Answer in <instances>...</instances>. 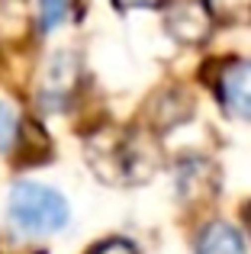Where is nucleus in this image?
<instances>
[{"label":"nucleus","instance_id":"13","mask_svg":"<svg viewBox=\"0 0 251 254\" xmlns=\"http://www.w3.org/2000/svg\"><path fill=\"white\" fill-rule=\"evenodd\" d=\"M116 6H120V10H151V6H161L164 0H113Z\"/></svg>","mask_w":251,"mask_h":254},{"label":"nucleus","instance_id":"3","mask_svg":"<svg viewBox=\"0 0 251 254\" xmlns=\"http://www.w3.org/2000/svg\"><path fill=\"white\" fill-rule=\"evenodd\" d=\"M74 87H77V58L62 49L45 64V74L39 81V103L45 110H62L71 100Z\"/></svg>","mask_w":251,"mask_h":254},{"label":"nucleus","instance_id":"5","mask_svg":"<svg viewBox=\"0 0 251 254\" xmlns=\"http://www.w3.org/2000/svg\"><path fill=\"white\" fill-rule=\"evenodd\" d=\"M219 103L235 119H251V62H235L219 74Z\"/></svg>","mask_w":251,"mask_h":254},{"label":"nucleus","instance_id":"9","mask_svg":"<svg viewBox=\"0 0 251 254\" xmlns=\"http://www.w3.org/2000/svg\"><path fill=\"white\" fill-rule=\"evenodd\" d=\"M209 19L222 26H242L251 19V0H203Z\"/></svg>","mask_w":251,"mask_h":254},{"label":"nucleus","instance_id":"14","mask_svg":"<svg viewBox=\"0 0 251 254\" xmlns=\"http://www.w3.org/2000/svg\"><path fill=\"white\" fill-rule=\"evenodd\" d=\"M248 229H251V209H248Z\"/></svg>","mask_w":251,"mask_h":254},{"label":"nucleus","instance_id":"8","mask_svg":"<svg viewBox=\"0 0 251 254\" xmlns=\"http://www.w3.org/2000/svg\"><path fill=\"white\" fill-rule=\"evenodd\" d=\"M26 29H29V13L23 0H0V42H13L26 36Z\"/></svg>","mask_w":251,"mask_h":254},{"label":"nucleus","instance_id":"11","mask_svg":"<svg viewBox=\"0 0 251 254\" xmlns=\"http://www.w3.org/2000/svg\"><path fill=\"white\" fill-rule=\"evenodd\" d=\"M19 129H16V116L6 103H0V151H10L13 142H16Z\"/></svg>","mask_w":251,"mask_h":254},{"label":"nucleus","instance_id":"1","mask_svg":"<svg viewBox=\"0 0 251 254\" xmlns=\"http://www.w3.org/2000/svg\"><path fill=\"white\" fill-rule=\"evenodd\" d=\"M87 164L103 184H145L155 174V148L142 135L100 129L87 138Z\"/></svg>","mask_w":251,"mask_h":254},{"label":"nucleus","instance_id":"2","mask_svg":"<svg viewBox=\"0 0 251 254\" xmlns=\"http://www.w3.org/2000/svg\"><path fill=\"white\" fill-rule=\"evenodd\" d=\"M6 216H10V225L23 235H52L68 225L71 212L68 199L58 190L45 184H32V180H19L10 190Z\"/></svg>","mask_w":251,"mask_h":254},{"label":"nucleus","instance_id":"4","mask_svg":"<svg viewBox=\"0 0 251 254\" xmlns=\"http://www.w3.org/2000/svg\"><path fill=\"white\" fill-rule=\"evenodd\" d=\"M164 26L184 45H200L213 32V19H209L206 6L196 3V0H174L164 13Z\"/></svg>","mask_w":251,"mask_h":254},{"label":"nucleus","instance_id":"7","mask_svg":"<svg viewBox=\"0 0 251 254\" xmlns=\"http://www.w3.org/2000/svg\"><path fill=\"white\" fill-rule=\"evenodd\" d=\"M196 254H248L245 238L229 222H209L196 235Z\"/></svg>","mask_w":251,"mask_h":254},{"label":"nucleus","instance_id":"12","mask_svg":"<svg viewBox=\"0 0 251 254\" xmlns=\"http://www.w3.org/2000/svg\"><path fill=\"white\" fill-rule=\"evenodd\" d=\"M87 254H138V248L132 242H126V238H107V242L94 245Z\"/></svg>","mask_w":251,"mask_h":254},{"label":"nucleus","instance_id":"10","mask_svg":"<svg viewBox=\"0 0 251 254\" xmlns=\"http://www.w3.org/2000/svg\"><path fill=\"white\" fill-rule=\"evenodd\" d=\"M74 0H39V29L52 32L55 26H62L71 16Z\"/></svg>","mask_w":251,"mask_h":254},{"label":"nucleus","instance_id":"6","mask_svg":"<svg viewBox=\"0 0 251 254\" xmlns=\"http://www.w3.org/2000/svg\"><path fill=\"white\" fill-rule=\"evenodd\" d=\"M177 187H181V196L187 199V203H193V206L209 203V199L219 193V171L209 161H203V158L187 161L177 171Z\"/></svg>","mask_w":251,"mask_h":254}]
</instances>
